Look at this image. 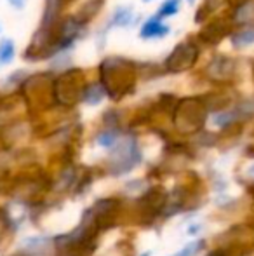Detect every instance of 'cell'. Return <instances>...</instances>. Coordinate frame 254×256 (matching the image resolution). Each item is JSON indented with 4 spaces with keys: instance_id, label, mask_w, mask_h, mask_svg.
Listing matches in <instances>:
<instances>
[{
    "instance_id": "obj_1",
    "label": "cell",
    "mask_w": 254,
    "mask_h": 256,
    "mask_svg": "<svg viewBox=\"0 0 254 256\" xmlns=\"http://www.w3.org/2000/svg\"><path fill=\"white\" fill-rule=\"evenodd\" d=\"M139 162V152L136 148L134 142L132 140H127L124 143L122 148H119L117 152V157H115V168H113V172L117 174H124V172H129L136 164Z\"/></svg>"
},
{
    "instance_id": "obj_2",
    "label": "cell",
    "mask_w": 254,
    "mask_h": 256,
    "mask_svg": "<svg viewBox=\"0 0 254 256\" xmlns=\"http://www.w3.org/2000/svg\"><path fill=\"white\" fill-rule=\"evenodd\" d=\"M51 240L47 237H30L23 240V248L30 256H44L49 253Z\"/></svg>"
},
{
    "instance_id": "obj_3",
    "label": "cell",
    "mask_w": 254,
    "mask_h": 256,
    "mask_svg": "<svg viewBox=\"0 0 254 256\" xmlns=\"http://www.w3.org/2000/svg\"><path fill=\"white\" fill-rule=\"evenodd\" d=\"M167 34H169V26L162 24V23H160V20H157V18L150 20L148 23H146L145 26H143V30H141V37L143 38L166 37Z\"/></svg>"
},
{
    "instance_id": "obj_4",
    "label": "cell",
    "mask_w": 254,
    "mask_h": 256,
    "mask_svg": "<svg viewBox=\"0 0 254 256\" xmlns=\"http://www.w3.org/2000/svg\"><path fill=\"white\" fill-rule=\"evenodd\" d=\"M132 23V12L131 9H127V7H120V9L115 10V14H113V20H112V26L113 24H117V26H127V24Z\"/></svg>"
},
{
    "instance_id": "obj_5",
    "label": "cell",
    "mask_w": 254,
    "mask_h": 256,
    "mask_svg": "<svg viewBox=\"0 0 254 256\" xmlns=\"http://www.w3.org/2000/svg\"><path fill=\"white\" fill-rule=\"evenodd\" d=\"M14 58V44L12 40H2L0 42V66L10 63Z\"/></svg>"
},
{
    "instance_id": "obj_6",
    "label": "cell",
    "mask_w": 254,
    "mask_h": 256,
    "mask_svg": "<svg viewBox=\"0 0 254 256\" xmlns=\"http://www.w3.org/2000/svg\"><path fill=\"white\" fill-rule=\"evenodd\" d=\"M180 10V0H167L159 10H157L155 18L157 20H162V18H167V16H173Z\"/></svg>"
},
{
    "instance_id": "obj_7",
    "label": "cell",
    "mask_w": 254,
    "mask_h": 256,
    "mask_svg": "<svg viewBox=\"0 0 254 256\" xmlns=\"http://www.w3.org/2000/svg\"><path fill=\"white\" fill-rule=\"evenodd\" d=\"M200 250H202V242L200 240H193V242L187 244L185 248H181L174 256H195Z\"/></svg>"
},
{
    "instance_id": "obj_8",
    "label": "cell",
    "mask_w": 254,
    "mask_h": 256,
    "mask_svg": "<svg viewBox=\"0 0 254 256\" xmlns=\"http://www.w3.org/2000/svg\"><path fill=\"white\" fill-rule=\"evenodd\" d=\"M103 98V89L99 86H91L87 89V94H85V102L91 103V104H96L99 103V100Z\"/></svg>"
},
{
    "instance_id": "obj_9",
    "label": "cell",
    "mask_w": 254,
    "mask_h": 256,
    "mask_svg": "<svg viewBox=\"0 0 254 256\" xmlns=\"http://www.w3.org/2000/svg\"><path fill=\"white\" fill-rule=\"evenodd\" d=\"M117 142V134L115 132H101V134L98 136V145L99 146H105V148H110V146L113 145V143Z\"/></svg>"
},
{
    "instance_id": "obj_10",
    "label": "cell",
    "mask_w": 254,
    "mask_h": 256,
    "mask_svg": "<svg viewBox=\"0 0 254 256\" xmlns=\"http://www.w3.org/2000/svg\"><path fill=\"white\" fill-rule=\"evenodd\" d=\"M235 44H251L254 42V30H242L234 37Z\"/></svg>"
},
{
    "instance_id": "obj_11",
    "label": "cell",
    "mask_w": 254,
    "mask_h": 256,
    "mask_svg": "<svg viewBox=\"0 0 254 256\" xmlns=\"http://www.w3.org/2000/svg\"><path fill=\"white\" fill-rule=\"evenodd\" d=\"M200 228H202V226H200V223H197V225H190V226H188V234H190V236H195V234H199Z\"/></svg>"
},
{
    "instance_id": "obj_12",
    "label": "cell",
    "mask_w": 254,
    "mask_h": 256,
    "mask_svg": "<svg viewBox=\"0 0 254 256\" xmlns=\"http://www.w3.org/2000/svg\"><path fill=\"white\" fill-rule=\"evenodd\" d=\"M9 4L14 7H17V9H21V7L24 6V0H9Z\"/></svg>"
},
{
    "instance_id": "obj_13",
    "label": "cell",
    "mask_w": 254,
    "mask_h": 256,
    "mask_svg": "<svg viewBox=\"0 0 254 256\" xmlns=\"http://www.w3.org/2000/svg\"><path fill=\"white\" fill-rule=\"evenodd\" d=\"M248 174H249V176H251V178H254V164L251 166V168H249V169H248Z\"/></svg>"
},
{
    "instance_id": "obj_14",
    "label": "cell",
    "mask_w": 254,
    "mask_h": 256,
    "mask_svg": "<svg viewBox=\"0 0 254 256\" xmlns=\"http://www.w3.org/2000/svg\"><path fill=\"white\" fill-rule=\"evenodd\" d=\"M143 256H150V253H146V254H143Z\"/></svg>"
},
{
    "instance_id": "obj_15",
    "label": "cell",
    "mask_w": 254,
    "mask_h": 256,
    "mask_svg": "<svg viewBox=\"0 0 254 256\" xmlns=\"http://www.w3.org/2000/svg\"><path fill=\"white\" fill-rule=\"evenodd\" d=\"M188 2H193V0H188Z\"/></svg>"
}]
</instances>
